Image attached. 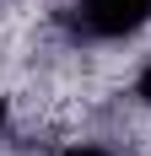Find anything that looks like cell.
I'll return each instance as SVG.
<instances>
[{
	"label": "cell",
	"instance_id": "6da1fadb",
	"mask_svg": "<svg viewBox=\"0 0 151 156\" xmlns=\"http://www.w3.org/2000/svg\"><path fill=\"white\" fill-rule=\"evenodd\" d=\"M81 11H87L92 32L119 38V32H135L140 22L151 16V0H81Z\"/></svg>",
	"mask_w": 151,
	"mask_h": 156
},
{
	"label": "cell",
	"instance_id": "277c9868",
	"mask_svg": "<svg viewBox=\"0 0 151 156\" xmlns=\"http://www.w3.org/2000/svg\"><path fill=\"white\" fill-rule=\"evenodd\" d=\"M0 129H6V102H0Z\"/></svg>",
	"mask_w": 151,
	"mask_h": 156
},
{
	"label": "cell",
	"instance_id": "7a4b0ae2",
	"mask_svg": "<svg viewBox=\"0 0 151 156\" xmlns=\"http://www.w3.org/2000/svg\"><path fill=\"white\" fill-rule=\"evenodd\" d=\"M135 92L146 97V108H151V65H146V70H140V81H135Z\"/></svg>",
	"mask_w": 151,
	"mask_h": 156
},
{
	"label": "cell",
	"instance_id": "3957f363",
	"mask_svg": "<svg viewBox=\"0 0 151 156\" xmlns=\"http://www.w3.org/2000/svg\"><path fill=\"white\" fill-rule=\"evenodd\" d=\"M60 156H108L103 145H70V151H60Z\"/></svg>",
	"mask_w": 151,
	"mask_h": 156
}]
</instances>
